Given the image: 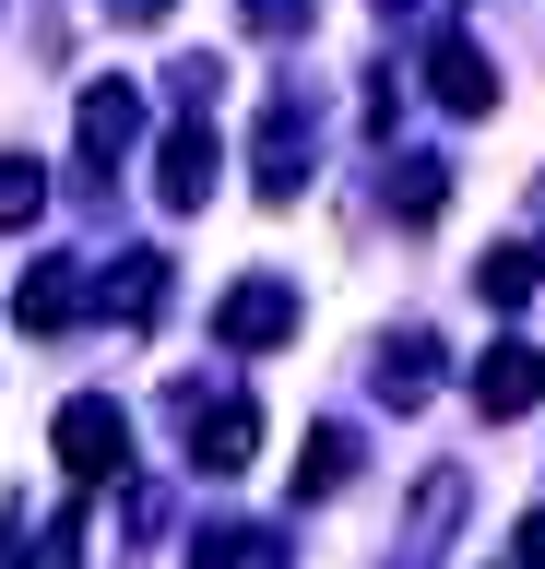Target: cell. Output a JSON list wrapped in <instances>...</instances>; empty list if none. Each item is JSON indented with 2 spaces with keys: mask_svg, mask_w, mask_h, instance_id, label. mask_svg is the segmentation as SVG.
<instances>
[{
  "mask_svg": "<svg viewBox=\"0 0 545 569\" xmlns=\"http://www.w3.org/2000/svg\"><path fill=\"white\" fill-rule=\"evenodd\" d=\"M545 403V356L534 345H486L474 356V416H534Z\"/></svg>",
  "mask_w": 545,
  "mask_h": 569,
  "instance_id": "cell-8",
  "label": "cell"
},
{
  "mask_svg": "<svg viewBox=\"0 0 545 569\" xmlns=\"http://www.w3.org/2000/svg\"><path fill=\"white\" fill-rule=\"evenodd\" d=\"M367 380H380V403H392V416H415V403L438 391V332H392Z\"/></svg>",
  "mask_w": 545,
  "mask_h": 569,
  "instance_id": "cell-10",
  "label": "cell"
},
{
  "mask_svg": "<svg viewBox=\"0 0 545 569\" xmlns=\"http://www.w3.org/2000/svg\"><path fill=\"white\" fill-rule=\"evenodd\" d=\"M380 190H392V213H403V226H438V202H451V167H438V154H403Z\"/></svg>",
  "mask_w": 545,
  "mask_h": 569,
  "instance_id": "cell-12",
  "label": "cell"
},
{
  "mask_svg": "<svg viewBox=\"0 0 545 569\" xmlns=\"http://www.w3.org/2000/svg\"><path fill=\"white\" fill-rule=\"evenodd\" d=\"M190 569H285V533H202Z\"/></svg>",
  "mask_w": 545,
  "mask_h": 569,
  "instance_id": "cell-15",
  "label": "cell"
},
{
  "mask_svg": "<svg viewBox=\"0 0 545 569\" xmlns=\"http://www.w3.org/2000/svg\"><path fill=\"white\" fill-rule=\"evenodd\" d=\"M143 142V83L131 71H108V83H83V167H95V190H108V167Z\"/></svg>",
  "mask_w": 545,
  "mask_h": 569,
  "instance_id": "cell-4",
  "label": "cell"
},
{
  "mask_svg": "<svg viewBox=\"0 0 545 569\" xmlns=\"http://www.w3.org/2000/svg\"><path fill=\"white\" fill-rule=\"evenodd\" d=\"M179 416H190V462H202V475H250L261 403H214V416H202V391H179Z\"/></svg>",
  "mask_w": 545,
  "mask_h": 569,
  "instance_id": "cell-7",
  "label": "cell"
},
{
  "mask_svg": "<svg viewBox=\"0 0 545 569\" xmlns=\"http://www.w3.org/2000/svg\"><path fill=\"white\" fill-rule=\"evenodd\" d=\"M296 332V284L285 273H250V284H225V309H214V345L261 356V345H285Z\"/></svg>",
  "mask_w": 545,
  "mask_h": 569,
  "instance_id": "cell-3",
  "label": "cell"
},
{
  "mask_svg": "<svg viewBox=\"0 0 545 569\" xmlns=\"http://www.w3.org/2000/svg\"><path fill=\"white\" fill-rule=\"evenodd\" d=\"M250 190H261V202H296V190H309V107H296V96L261 107V131H250Z\"/></svg>",
  "mask_w": 545,
  "mask_h": 569,
  "instance_id": "cell-2",
  "label": "cell"
},
{
  "mask_svg": "<svg viewBox=\"0 0 545 569\" xmlns=\"http://www.w3.org/2000/svg\"><path fill=\"white\" fill-rule=\"evenodd\" d=\"M48 213V167L37 154H0V226H37Z\"/></svg>",
  "mask_w": 545,
  "mask_h": 569,
  "instance_id": "cell-16",
  "label": "cell"
},
{
  "mask_svg": "<svg viewBox=\"0 0 545 569\" xmlns=\"http://www.w3.org/2000/svg\"><path fill=\"white\" fill-rule=\"evenodd\" d=\"M214 178H225L214 119H179V131L154 142V190H166V213H202V202H214Z\"/></svg>",
  "mask_w": 545,
  "mask_h": 569,
  "instance_id": "cell-5",
  "label": "cell"
},
{
  "mask_svg": "<svg viewBox=\"0 0 545 569\" xmlns=\"http://www.w3.org/2000/svg\"><path fill=\"white\" fill-rule=\"evenodd\" d=\"M427 96L451 107V119H486V107H498V60H486L463 24H451V36H427Z\"/></svg>",
  "mask_w": 545,
  "mask_h": 569,
  "instance_id": "cell-6",
  "label": "cell"
},
{
  "mask_svg": "<svg viewBox=\"0 0 545 569\" xmlns=\"http://www.w3.org/2000/svg\"><path fill=\"white\" fill-rule=\"evenodd\" d=\"M12 320L24 332H72L83 320V261H37V273L12 284Z\"/></svg>",
  "mask_w": 545,
  "mask_h": 569,
  "instance_id": "cell-9",
  "label": "cell"
},
{
  "mask_svg": "<svg viewBox=\"0 0 545 569\" xmlns=\"http://www.w3.org/2000/svg\"><path fill=\"white\" fill-rule=\"evenodd\" d=\"M108 12L119 24H166V0H108Z\"/></svg>",
  "mask_w": 545,
  "mask_h": 569,
  "instance_id": "cell-18",
  "label": "cell"
},
{
  "mask_svg": "<svg viewBox=\"0 0 545 569\" xmlns=\"http://www.w3.org/2000/svg\"><path fill=\"white\" fill-rule=\"evenodd\" d=\"M48 439H60V462H72L83 487H119V475H131V416H119V403H95V391H72Z\"/></svg>",
  "mask_w": 545,
  "mask_h": 569,
  "instance_id": "cell-1",
  "label": "cell"
},
{
  "mask_svg": "<svg viewBox=\"0 0 545 569\" xmlns=\"http://www.w3.org/2000/svg\"><path fill=\"white\" fill-rule=\"evenodd\" d=\"M108 309H119V320H154V309H166V249H131V261H119Z\"/></svg>",
  "mask_w": 545,
  "mask_h": 569,
  "instance_id": "cell-14",
  "label": "cell"
},
{
  "mask_svg": "<svg viewBox=\"0 0 545 569\" xmlns=\"http://www.w3.org/2000/svg\"><path fill=\"white\" fill-rule=\"evenodd\" d=\"M509 569H545V510H522V522H509Z\"/></svg>",
  "mask_w": 545,
  "mask_h": 569,
  "instance_id": "cell-17",
  "label": "cell"
},
{
  "mask_svg": "<svg viewBox=\"0 0 545 569\" xmlns=\"http://www.w3.org/2000/svg\"><path fill=\"white\" fill-rule=\"evenodd\" d=\"M534 284H545V261H534V249H522V238H509V249H486V261H474V297H486V309H522Z\"/></svg>",
  "mask_w": 545,
  "mask_h": 569,
  "instance_id": "cell-13",
  "label": "cell"
},
{
  "mask_svg": "<svg viewBox=\"0 0 545 569\" xmlns=\"http://www.w3.org/2000/svg\"><path fill=\"white\" fill-rule=\"evenodd\" d=\"M356 487V427H309V451H296V498H332Z\"/></svg>",
  "mask_w": 545,
  "mask_h": 569,
  "instance_id": "cell-11",
  "label": "cell"
}]
</instances>
